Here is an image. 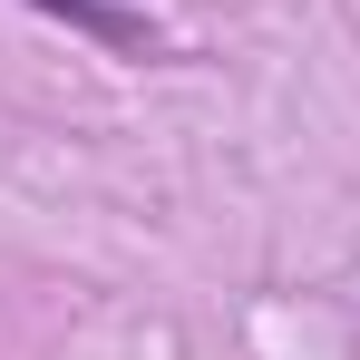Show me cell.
<instances>
[{
	"instance_id": "1",
	"label": "cell",
	"mask_w": 360,
	"mask_h": 360,
	"mask_svg": "<svg viewBox=\"0 0 360 360\" xmlns=\"http://www.w3.org/2000/svg\"><path fill=\"white\" fill-rule=\"evenodd\" d=\"M30 10H49V20H68V30L108 39L117 59H166V30H156L146 10H117V0H30Z\"/></svg>"
}]
</instances>
